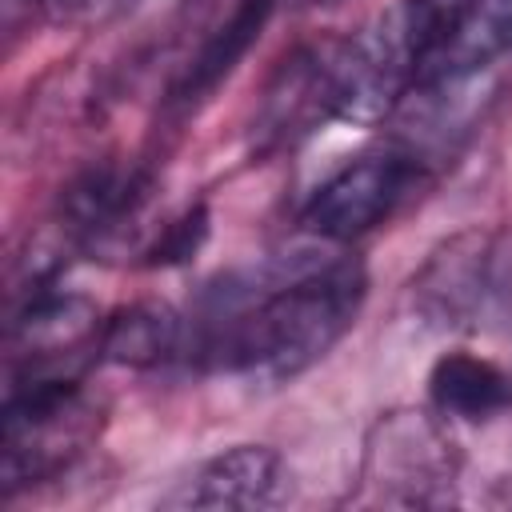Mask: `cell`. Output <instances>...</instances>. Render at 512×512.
<instances>
[{"label": "cell", "instance_id": "cell-1", "mask_svg": "<svg viewBox=\"0 0 512 512\" xmlns=\"http://www.w3.org/2000/svg\"><path fill=\"white\" fill-rule=\"evenodd\" d=\"M368 276L356 260H332L272 288L228 292L196 332V356L228 376L288 384L320 364L356 324Z\"/></svg>", "mask_w": 512, "mask_h": 512}, {"label": "cell", "instance_id": "cell-2", "mask_svg": "<svg viewBox=\"0 0 512 512\" xmlns=\"http://www.w3.org/2000/svg\"><path fill=\"white\" fill-rule=\"evenodd\" d=\"M104 408L80 376L8 380L0 428V484L4 496L64 476L100 436Z\"/></svg>", "mask_w": 512, "mask_h": 512}, {"label": "cell", "instance_id": "cell-3", "mask_svg": "<svg viewBox=\"0 0 512 512\" xmlns=\"http://www.w3.org/2000/svg\"><path fill=\"white\" fill-rule=\"evenodd\" d=\"M460 448L436 408L380 412L364 436L356 504L436 508L456 496Z\"/></svg>", "mask_w": 512, "mask_h": 512}, {"label": "cell", "instance_id": "cell-4", "mask_svg": "<svg viewBox=\"0 0 512 512\" xmlns=\"http://www.w3.org/2000/svg\"><path fill=\"white\" fill-rule=\"evenodd\" d=\"M440 16L444 4L436 0H392L360 32L344 36V72H348L344 124H376L408 92H416Z\"/></svg>", "mask_w": 512, "mask_h": 512}, {"label": "cell", "instance_id": "cell-5", "mask_svg": "<svg viewBox=\"0 0 512 512\" xmlns=\"http://www.w3.org/2000/svg\"><path fill=\"white\" fill-rule=\"evenodd\" d=\"M412 308L452 332L504 324L512 316V244L496 232L444 240L412 280Z\"/></svg>", "mask_w": 512, "mask_h": 512}, {"label": "cell", "instance_id": "cell-6", "mask_svg": "<svg viewBox=\"0 0 512 512\" xmlns=\"http://www.w3.org/2000/svg\"><path fill=\"white\" fill-rule=\"evenodd\" d=\"M424 160L412 148L388 144L336 168L304 204L300 228L324 244H352L396 216L416 192Z\"/></svg>", "mask_w": 512, "mask_h": 512}, {"label": "cell", "instance_id": "cell-7", "mask_svg": "<svg viewBox=\"0 0 512 512\" xmlns=\"http://www.w3.org/2000/svg\"><path fill=\"white\" fill-rule=\"evenodd\" d=\"M344 108H348L344 36H316L308 44H296L276 64L256 112V136L268 148H284L332 120H344Z\"/></svg>", "mask_w": 512, "mask_h": 512}, {"label": "cell", "instance_id": "cell-8", "mask_svg": "<svg viewBox=\"0 0 512 512\" xmlns=\"http://www.w3.org/2000/svg\"><path fill=\"white\" fill-rule=\"evenodd\" d=\"M152 180L140 164L100 160L84 168L60 196V240L84 252H120L140 228Z\"/></svg>", "mask_w": 512, "mask_h": 512}, {"label": "cell", "instance_id": "cell-9", "mask_svg": "<svg viewBox=\"0 0 512 512\" xmlns=\"http://www.w3.org/2000/svg\"><path fill=\"white\" fill-rule=\"evenodd\" d=\"M292 496V472L268 444H232L200 460L160 500L164 508H212V512H260L280 508Z\"/></svg>", "mask_w": 512, "mask_h": 512}, {"label": "cell", "instance_id": "cell-10", "mask_svg": "<svg viewBox=\"0 0 512 512\" xmlns=\"http://www.w3.org/2000/svg\"><path fill=\"white\" fill-rule=\"evenodd\" d=\"M512 48V0H460L448 4L420 68L416 92H448Z\"/></svg>", "mask_w": 512, "mask_h": 512}, {"label": "cell", "instance_id": "cell-11", "mask_svg": "<svg viewBox=\"0 0 512 512\" xmlns=\"http://www.w3.org/2000/svg\"><path fill=\"white\" fill-rule=\"evenodd\" d=\"M272 4L276 0H232L228 12H220L204 28L196 48H188L184 60L172 72V84H168V96H164L168 112H176V116L196 112L236 72V64L248 56L256 36L264 32V24L272 16Z\"/></svg>", "mask_w": 512, "mask_h": 512}, {"label": "cell", "instance_id": "cell-12", "mask_svg": "<svg viewBox=\"0 0 512 512\" xmlns=\"http://www.w3.org/2000/svg\"><path fill=\"white\" fill-rule=\"evenodd\" d=\"M428 404L448 424H488L512 412V372L480 352H444L428 372Z\"/></svg>", "mask_w": 512, "mask_h": 512}, {"label": "cell", "instance_id": "cell-13", "mask_svg": "<svg viewBox=\"0 0 512 512\" xmlns=\"http://www.w3.org/2000/svg\"><path fill=\"white\" fill-rule=\"evenodd\" d=\"M184 348H188L184 320L156 300H140L112 312L100 324V344H96L100 360H112L124 368H160L184 356Z\"/></svg>", "mask_w": 512, "mask_h": 512}, {"label": "cell", "instance_id": "cell-14", "mask_svg": "<svg viewBox=\"0 0 512 512\" xmlns=\"http://www.w3.org/2000/svg\"><path fill=\"white\" fill-rule=\"evenodd\" d=\"M44 12L56 24H72V28H92V24H108L116 16H124L136 0H40Z\"/></svg>", "mask_w": 512, "mask_h": 512}, {"label": "cell", "instance_id": "cell-15", "mask_svg": "<svg viewBox=\"0 0 512 512\" xmlns=\"http://www.w3.org/2000/svg\"><path fill=\"white\" fill-rule=\"evenodd\" d=\"M300 4H336V0H300Z\"/></svg>", "mask_w": 512, "mask_h": 512}]
</instances>
